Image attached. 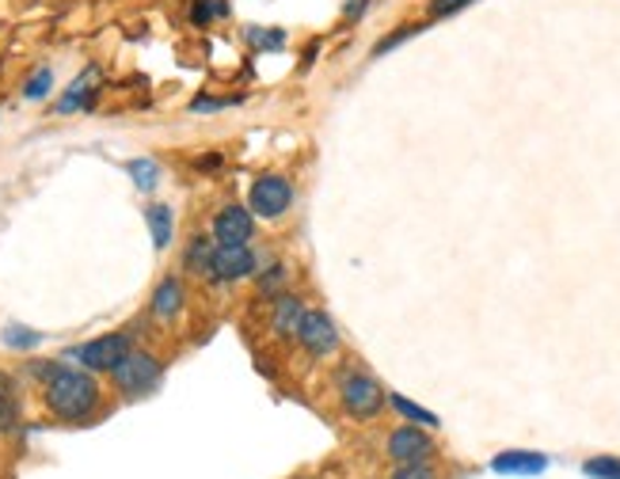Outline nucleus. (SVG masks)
<instances>
[{"instance_id": "f257e3e1", "label": "nucleus", "mask_w": 620, "mask_h": 479, "mask_svg": "<svg viewBox=\"0 0 620 479\" xmlns=\"http://www.w3.org/2000/svg\"><path fill=\"white\" fill-rule=\"evenodd\" d=\"M42 399H47L50 415H58L61 422H84L100 407V385H95V377L88 369L50 361Z\"/></svg>"}, {"instance_id": "f03ea898", "label": "nucleus", "mask_w": 620, "mask_h": 479, "mask_svg": "<svg viewBox=\"0 0 620 479\" xmlns=\"http://www.w3.org/2000/svg\"><path fill=\"white\" fill-rule=\"evenodd\" d=\"M161 377H164L161 358H156V354H149V350H130L126 358H122L119 366L111 369L114 388H119L122 396H130V399L149 396L156 385H161Z\"/></svg>"}, {"instance_id": "7ed1b4c3", "label": "nucleus", "mask_w": 620, "mask_h": 479, "mask_svg": "<svg viewBox=\"0 0 620 479\" xmlns=\"http://www.w3.org/2000/svg\"><path fill=\"white\" fill-rule=\"evenodd\" d=\"M339 404H343V411L350 415V419H377L380 411H385V404H388V396H385V388L377 385L369 373H347V377L339 380Z\"/></svg>"}, {"instance_id": "20e7f679", "label": "nucleus", "mask_w": 620, "mask_h": 479, "mask_svg": "<svg viewBox=\"0 0 620 479\" xmlns=\"http://www.w3.org/2000/svg\"><path fill=\"white\" fill-rule=\"evenodd\" d=\"M294 339L308 358H332L339 350V327H335V319L324 308H305Z\"/></svg>"}, {"instance_id": "39448f33", "label": "nucleus", "mask_w": 620, "mask_h": 479, "mask_svg": "<svg viewBox=\"0 0 620 479\" xmlns=\"http://www.w3.org/2000/svg\"><path fill=\"white\" fill-rule=\"evenodd\" d=\"M294 206V183L286 180V175H260V180L252 183V194H247V210L255 213V217L263 221H278L282 213Z\"/></svg>"}, {"instance_id": "423d86ee", "label": "nucleus", "mask_w": 620, "mask_h": 479, "mask_svg": "<svg viewBox=\"0 0 620 479\" xmlns=\"http://www.w3.org/2000/svg\"><path fill=\"white\" fill-rule=\"evenodd\" d=\"M255 266H260V259H255V252L247 244H217L206 282H214V286H236V282L252 278Z\"/></svg>"}, {"instance_id": "0eeeda50", "label": "nucleus", "mask_w": 620, "mask_h": 479, "mask_svg": "<svg viewBox=\"0 0 620 479\" xmlns=\"http://www.w3.org/2000/svg\"><path fill=\"white\" fill-rule=\"evenodd\" d=\"M130 350H134V339H130L126 332H111V335H100V339L81 343L73 350V358L81 361L88 373H111Z\"/></svg>"}, {"instance_id": "6e6552de", "label": "nucleus", "mask_w": 620, "mask_h": 479, "mask_svg": "<svg viewBox=\"0 0 620 479\" xmlns=\"http://www.w3.org/2000/svg\"><path fill=\"white\" fill-rule=\"evenodd\" d=\"M434 452H438L434 438L415 422L396 426V430L388 434V457H393L396 465H430Z\"/></svg>"}, {"instance_id": "1a4fd4ad", "label": "nucleus", "mask_w": 620, "mask_h": 479, "mask_svg": "<svg viewBox=\"0 0 620 479\" xmlns=\"http://www.w3.org/2000/svg\"><path fill=\"white\" fill-rule=\"evenodd\" d=\"M255 236V213L244 206H221L214 213V240L217 244H247Z\"/></svg>"}, {"instance_id": "9d476101", "label": "nucleus", "mask_w": 620, "mask_h": 479, "mask_svg": "<svg viewBox=\"0 0 620 479\" xmlns=\"http://www.w3.org/2000/svg\"><path fill=\"white\" fill-rule=\"evenodd\" d=\"M100 80H103L100 65H88L84 73L65 88V95L54 103V111L58 114H77V111H84V106H92L95 95H100Z\"/></svg>"}, {"instance_id": "9b49d317", "label": "nucleus", "mask_w": 620, "mask_h": 479, "mask_svg": "<svg viewBox=\"0 0 620 479\" xmlns=\"http://www.w3.org/2000/svg\"><path fill=\"white\" fill-rule=\"evenodd\" d=\"M183 305H187V289H183V282L175 278V274H167V278H161V286L153 289L149 313L167 324V319H175V316L183 313Z\"/></svg>"}, {"instance_id": "f8f14e48", "label": "nucleus", "mask_w": 620, "mask_h": 479, "mask_svg": "<svg viewBox=\"0 0 620 479\" xmlns=\"http://www.w3.org/2000/svg\"><path fill=\"white\" fill-rule=\"evenodd\" d=\"M491 468L499 476H540L548 468V457L533 449H507L491 460Z\"/></svg>"}, {"instance_id": "ddd939ff", "label": "nucleus", "mask_w": 620, "mask_h": 479, "mask_svg": "<svg viewBox=\"0 0 620 479\" xmlns=\"http://www.w3.org/2000/svg\"><path fill=\"white\" fill-rule=\"evenodd\" d=\"M301 316H305V300L294 297V293H278L271 305V324H274V335H282V339H294L297 327H301Z\"/></svg>"}, {"instance_id": "4468645a", "label": "nucleus", "mask_w": 620, "mask_h": 479, "mask_svg": "<svg viewBox=\"0 0 620 479\" xmlns=\"http://www.w3.org/2000/svg\"><path fill=\"white\" fill-rule=\"evenodd\" d=\"M145 225H149V233H153V244L161 247H172V236H175V213H172V206H161V202H156V206H149L145 210Z\"/></svg>"}, {"instance_id": "2eb2a0df", "label": "nucleus", "mask_w": 620, "mask_h": 479, "mask_svg": "<svg viewBox=\"0 0 620 479\" xmlns=\"http://www.w3.org/2000/svg\"><path fill=\"white\" fill-rule=\"evenodd\" d=\"M214 247H217V240L194 236L191 244H187V252H183V266H187L191 274H199V278H206V274H210V259H214Z\"/></svg>"}, {"instance_id": "dca6fc26", "label": "nucleus", "mask_w": 620, "mask_h": 479, "mask_svg": "<svg viewBox=\"0 0 620 479\" xmlns=\"http://www.w3.org/2000/svg\"><path fill=\"white\" fill-rule=\"evenodd\" d=\"M126 172H130V180H134L138 191H153V186L161 183V164H156L153 156H138V160H130Z\"/></svg>"}, {"instance_id": "f3484780", "label": "nucleus", "mask_w": 620, "mask_h": 479, "mask_svg": "<svg viewBox=\"0 0 620 479\" xmlns=\"http://www.w3.org/2000/svg\"><path fill=\"white\" fill-rule=\"evenodd\" d=\"M228 4L225 0H191V23L194 27H210L214 20H225Z\"/></svg>"}, {"instance_id": "a211bd4d", "label": "nucleus", "mask_w": 620, "mask_h": 479, "mask_svg": "<svg viewBox=\"0 0 620 479\" xmlns=\"http://www.w3.org/2000/svg\"><path fill=\"white\" fill-rule=\"evenodd\" d=\"M54 92V69H34L31 80L23 84V100H31V103H39V100H47V95Z\"/></svg>"}, {"instance_id": "6ab92c4d", "label": "nucleus", "mask_w": 620, "mask_h": 479, "mask_svg": "<svg viewBox=\"0 0 620 479\" xmlns=\"http://www.w3.org/2000/svg\"><path fill=\"white\" fill-rule=\"evenodd\" d=\"M0 339H4V346H12V350H31V346H39V343H42V335L34 332V327L8 324L4 332H0Z\"/></svg>"}, {"instance_id": "aec40b11", "label": "nucleus", "mask_w": 620, "mask_h": 479, "mask_svg": "<svg viewBox=\"0 0 620 479\" xmlns=\"http://www.w3.org/2000/svg\"><path fill=\"white\" fill-rule=\"evenodd\" d=\"M388 404H393L396 411H400L407 422H419V426H438V415L423 411V407H419V404H411V399H407V396H396V393H393V396H388Z\"/></svg>"}, {"instance_id": "412c9836", "label": "nucleus", "mask_w": 620, "mask_h": 479, "mask_svg": "<svg viewBox=\"0 0 620 479\" xmlns=\"http://www.w3.org/2000/svg\"><path fill=\"white\" fill-rule=\"evenodd\" d=\"M247 39H252L255 47H263V50H282V47H286V34H282V27H247Z\"/></svg>"}, {"instance_id": "4be33fe9", "label": "nucleus", "mask_w": 620, "mask_h": 479, "mask_svg": "<svg viewBox=\"0 0 620 479\" xmlns=\"http://www.w3.org/2000/svg\"><path fill=\"white\" fill-rule=\"evenodd\" d=\"M582 472L590 479H620V457H590Z\"/></svg>"}, {"instance_id": "5701e85b", "label": "nucleus", "mask_w": 620, "mask_h": 479, "mask_svg": "<svg viewBox=\"0 0 620 479\" xmlns=\"http://www.w3.org/2000/svg\"><path fill=\"white\" fill-rule=\"evenodd\" d=\"M411 34H419V27H415V23H404V27H396V31L388 34V39H380L377 47H374V58H380V53H388V50H396V47H400L404 39H411Z\"/></svg>"}, {"instance_id": "b1692460", "label": "nucleus", "mask_w": 620, "mask_h": 479, "mask_svg": "<svg viewBox=\"0 0 620 479\" xmlns=\"http://www.w3.org/2000/svg\"><path fill=\"white\" fill-rule=\"evenodd\" d=\"M468 4H476V0H430V20H446V16H457V12H465Z\"/></svg>"}, {"instance_id": "393cba45", "label": "nucleus", "mask_w": 620, "mask_h": 479, "mask_svg": "<svg viewBox=\"0 0 620 479\" xmlns=\"http://www.w3.org/2000/svg\"><path fill=\"white\" fill-rule=\"evenodd\" d=\"M16 422H20V404L12 396H4L0 399V434L16 430Z\"/></svg>"}, {"instance_id": "a878e982", "label": "nucleus", "mask_w": 620, "mask_h": 479, "mask_svg": "<svg viewBox=\"0 0 620 479\" xmlns=\"http://www.w3.org/2000/svg\"><path fill=\"white\" fill-rule=\"evenodd\" d=\"M282 286H286V266L282 263H274L271 271H267V278H260V293H267V297H274Z\"/></svg>"}, {"instance_id": "bb28decb", "label": "nucleus", "mask_w": 620, "mask_h": 479, "mask_svg": "<svg viewBox=\"0 0 620 479\" xmlns=\"http://www.w3.org/2000/svg\"><path fill=\"white\" fill-rule=\"evenodd\" d=\"M388 479H438V472L430 465H400Z\"/></svg>"}, {"instance_id": "cd10ccee", "label": "nucleus", "mask_w": 620, "mask_h": 479, "mask_svg": "<svg viewBox=\"0 0 620 479\" xmlns=\"http://www.w3.org/2000/svg\"><path fill=\"white\" fill-rule=\"evenodd\" d=\"M366 8H369V0H347V8H343V12H347V20H358Z\"/></svg>"}, {"instance_id": "c85d7f7f", "label": "nucleus", "mask_w": 620, "mask_h": 479, "mask_svg": "<svg viewBox=\"0 0 620 479\" xmlns=\"http://www.w3.org/2000/svg\"><path fill=\"white\" fill-rule=\"evenodd\" d=\"M4 396H12V377L0 369V399H4Z\"/></svg>"}]
</instances>
